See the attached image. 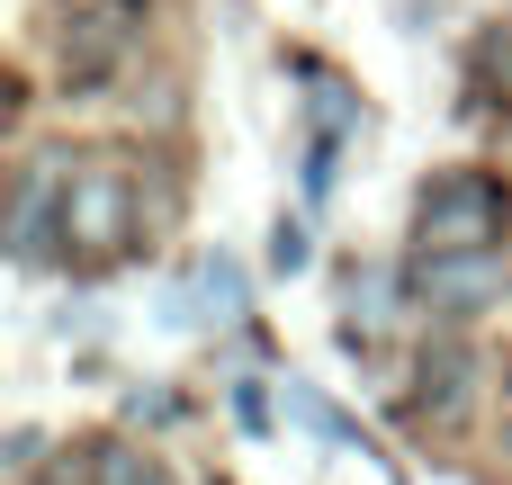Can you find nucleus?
Instances as JSON below:
<instances>
[{"mask_svg":"<svg viewBox=\"0 0 512 485\" xmlns=\"http://www.w3.org/2000/svg\"><path fill=\"white\" fill-rule=\"evenodd\" d=\"M144 9H153V0H72V9H63V72H72V81H99V72L135 45Z\"/></svg>","mask_w":512,"mask_h":485,"instance_id":"7ed1b4c3","label":"nucleus"},{"mask_svg":"<svg viewBox=\"0 0 512 485\" xmlns=\"http://www.w3.org/2000/svg\"><path fill=\"white\" fill-rule=\"evenodd\" d=\"M63 162H27V180H18V207H9V252L18 261H45L54 243H63Z\"/></svg>","mask_w":512,"mask_h":485,"instance_id":"20e7f679","label":"nucleus"},{"mask_svg":"<svg viewBox=\"0 0 512 485\" xmlns=\"http://www.w3.org/2000/svg\"><path fill=\"white\" fill-rule=\"evenodd\" d=\"M306 261H315V234H306L297 216H279V234H270V270H279V279H297Z\"/></svg>","mask_w":512,"mask_h":485,"instance_id":"9d476101","label":"nucleus"},{"mask_svg":"<svg viewBox=\"0 0 512 485\" xmlns=\"http://www.w3.org/2000/svg\"><path fill=\"white\" fill-rule=\"evenodd\" d=\"M234 423H243V432H270V396H261V387H252V378H243V387H234Z\"/></svg>","mask_w":512,"mask_h":485,"instance_id":"9b49d317","label":"nucleus"},{"mask_svg":"<svg viewBox=\"0 0 512 485\" xmlns=\"http://www.w3.org/2000/svg\"><path fill=\"white\" fill-rule=\"evenodd\" d=\"M126 243H135V180H126V162H81L63 180V252L81 270H108Z\"/></svg>","mask_w":512,"mask_h":485,"instance_id":"f03ea898","label":"nucleus"},{"mask_svg":"<svg viewBox=\"0 0 512 485\" xmlns=\"http://www.w3.org/2000/svg\"><path fill=\"white\" fill-rule=\"evenodd\" d=\"M414 288L432 315H477L504 297V252H468V261H414Z\"/></svg>","mask_w":512,"mask_h":485,"instance_id":"39448f33","label":"nucleus"},{"mask_svg":"<svg viewBox=\"0 0 512 485\" xmlns=\"http://www.w3.org/2000/svg\"><path fill=\"white\" fill-rule=\"evenodd\" d=\"M504 459H512V405H504Z\"/></svg>","mask_w":512,"mask_h":485,"instance_id":"f8f14e48","label":"nucleus"},{"mask_svg":"<svg viewBox=\"0 0 512 485\" xmlns=\"http://www.w3.org/2000/svg\"><path fill=\"white\" fill-rule=\"evenodd\" d=\"M90 485H162V468H153L135 441H99V450H90Z\"/></svg>","mask_w":512,"mask_h":485,"instance_id":"1a4fd4ad","label":"nucleus"},{"mask_svg":"<svg viewBox=\"0 0 512 485\" xmlns=\"http://www.w3.org/2000/svg\"><path fill=\"white\" fill-rule=\"evenodd\" d=\"M279 396H288V423H297V432H315V441H333V450H360V459H378V450H369V432H360L351 414H333V405H324L306 378H288Z\"/></svg>","mask_w":512,"mask_h":485,"instance_id":"6e6552de","label":"nucleus"},{"mask_svg":"<svg viewBox=\"0 0 512 485\" xmlns=\"http://www.w3.org/2000/svg\"><path fill=\"white\" fill-rule=\"evenodd\" d=\"M504 225H512V198H504V180H486V171H441L414 198V252L423 261L504 252Z\"/></svg>","mask_w":512,"mask_h":485,"instance_id":"f257e3e1","label":"nucleus"},{"mask_svg":"<svg viewBox=\"0 0 512 485\" xmlns=\"http://www.w3.org/2000/svg\"><path fill=\"white\" fill-rule=\"evenodd\" d=\"M243 315H252V288L225 252H207L189 270V297H171V324H243Z\"/></svg>","mask_w":512,"mask_h":485,"instance_id":"0eeeda50","label":"nucleus"},{"mask_svg":"<svg viewBox=\"0 0 512 485\" xmlns=\"http://www.w3.org/2000/svg\"><path fill=\"white\" fill-rule=\"evenodd\" d=\"M477 369H486V360H477L468 342H432L423 369H414V414H423V423H459L468 396H477Z\"/></svg>","mask_w":512,"mask_h":485,"instance_id":"423d86ee","label":"nucleus"}]
</instances>
